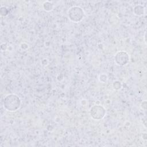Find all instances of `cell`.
<instances>
[{
  "instance_id": "cell-2",
  "label": "cell",
  "mask_w": 147,
  "mask_h": 147,
  "mask_svg": "<svg viewBox=\"0 0 147 147\" xmlns=\"http://www.w3.org/2000/svg\"><path fill=\"white\" fill-rule=\"evenodd\" d=\"M68 17L72 21L79 22L83 18V11L79 7H72L68 10Z\"/></svg>"
},
{
  "instance_id": "cell-4",
  "label": "cell",
  "mask_w": 147,
  "mask_h": 147,
  "mask_svg": "<svg viewBox=\"0 0 147 147\" xmlns=\"http://www.w3.org/2000/svg\"><path fill=\"white\" fill-rule=\"evenodd\" d=\"M115 61L119 65H125L129 61L128 54L124 51L117 52L115 56Z\"/></svg>"
},
{
  "instance_id": "cell-1",
  "label": "cell",
  "mask_w": 147,
  "mask_h": 147,
  "mask_svg": "<svg viewBox=\"0 0 147 147\" xmlns=\"http://www.w3.org/2000/svg\"><path fill=\"white\" fill-rule=\"evenodd\" d=\"M21 105L20 98L15 94L7 95L3 101L4 107L9 111H15L19 109Z\"/></svg>"
},
{
  "instance_id": "cell-3",
  "label": "cell",
  "mask_w": 147,
  "mask_h": 147,
  "mask_svg": "<svg viewBox=\"0 0 147 147\" xmlns=\"http://www.w3.org/2000/svg\"><path fill=\"white\" fill-rule=\"evenodd\" d=\"M90 113L92 118L95 120H99L105 116V110L100 105H95L91 107Z\"/></svg>"
}]
</instances>
